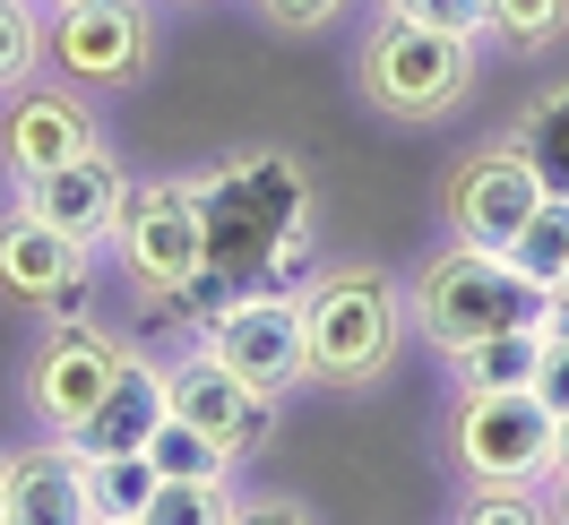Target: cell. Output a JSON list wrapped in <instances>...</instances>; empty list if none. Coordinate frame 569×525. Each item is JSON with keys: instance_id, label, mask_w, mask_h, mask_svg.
Segmentation results:
<instances>
[{"instance_id": "cell-23", "label": "cell", "mask_w": 569, "mask_h": 525, "mask_svg": "<svg viewBox=\"0 0 569 525\" xmlns=\"http://www.w3.org/2000/svg\"><path fill=\"white\" fill-rule=\"evenodd\" d=\"M43 61V18L27 0H0V87H27Z\"/></svg>"}, {"instance_id": "cell-15", "label": "cell", "mask_w": 569, "mask_h": 525, "mask_svg": "<svg viewBox=\"0 0 569 525\" xmlns=\"http://www.w3.org/2000/svg\"><path fill=\"white\" fill-rule=\"evenodd\" d=\"M78 267H87V242L52 233L43 215L18 208L0 224V293H9V302H61L78 284Z\"/></svg>"}, {"instance_id": "cell-1", "label": "cell", "mask_w": 569, "mask_h": 525, "mask_svg": "<svg viewBox=\"0 0 569 525\" xmlns=\"http://www.w3.org/2000/svg\"><path fill=\"white\" fill-rule=\"evenodd\" d=\"M199 199V233H208V276L259 293L268 259H277L302 224H311V173L293 155H233L208 181H190Z\"/></svg>"}, {"instance_id": "cell-25", "label": "cell", "mask_w": 569, "mask_h": 525, "mask_svg": "<svg viewBox=\"0 0 569 525\" xmlns=\"http://www.w3.org/2000/svg\"><path fill=\"white\" fill-rule=\"evenodd\" d=\"M569 27V0H492V36L535 52V43H552Z\"/></svg>"}, {"instance_id": "cell-22", "label": "cell", "mask_w": 569, "mask_h": 525, "mask_svg": "<svg viewBox=\"0 0 569 525\" xmlns=\"http://www.w3.org/2000/svg\"><path fill=\"white\" fill-rule=\"evenodd\" d=\"M139 525H233V491L224 483H156Z\"/></svg>"}, {"instance_id": "cell-32", "label": "cell", "mask_w": 569, "mask_h": 525, "mask_svg": "<svg viewBox=\"0 0 569 525\" xmlns=\"http://www.w3.org/2000/svg\"><path fill=\"white\" fill-rule=\"evenodd\" d=\"M552 525H569V474H552Z\"/></svg>"}, {"instance_id": "cell-26", "label": "cell", "mask_w": 569, "mask_h": 525, "mask_svg": "<svg viewBox=\"0 0 569 525\" xmlns=\"http://www.w3.org/2000/svg\"><path fill=\"white\" fill-rule=\"evenodd\" d=\"M406 27H440V36H483L492 27V0H380Z\"/></svg>"}, {"instance_id": "cell-5", "label": "cell", "mask_w": 569, "mask_h": 525, "mask_svg": "<svg viewBox=\"0 0 569 525\" xmlns=\"http://www.w3.org/2000/svg\"><path fill=\"white\" fill-rule=\"evenodd\" d=\"M552 431H561V414L535 387H466L458 465L475 483H535V474H552Z\"/></svg>"}, {"instance_id": "cell-29", "label": "cell", "mask_w": 569, "mask_h": 525, "mask_svg": "<svg viewBox=\"0 0 569 525\" xmlns=\"http://www.w3.org/2000/svg\"><path fill=\"white\" fill-rule=\"evenodd\" d=\"M233 525H311V517L284 508V499H259V508H233Z\"/></svg>"}, {"instance_id": "cell-3", "label": "cell", "mask_w": 569, "mask_h": 525, "mask_svg": "<svg viewBox=\"0 0 569 525\" xmlns=\"http://www.w3.org/2000/svg\"><path fill=\"white\" fill-rule=\"evenodd\" d=\"M397 284L380 267H328L302 284V353H311V380H380L397 353Z\"/></svg>"}, {"instance_id": "cell-4", "label": "cell", "mask_w": 569, "mask_h": 525, "mask_svg": "<svg viewBox=\"0 0 569 525\" xmlns=\"http://www.w3.org/2000/svg\"><path fill=\"white\" fill-rule=\"evenodd\" d=\"M466 87H475V36L380 18L371 43H362V95L397 121H440V112L466 104Z\"/></svg>"}, {"instance_id": "cell-17", "label": "cell", "mask_w": 569, "mask_h": 525, "mask_svg": "<svg viewBox=\"0 0 569 525\" xmlns=\"http://www.w3.org/2000/svg\"><path fill=\"white\" fill-rule=\"evenodd\" d=\"M543 353H552V336H543V327H509V336H483V345L458 353V380H466V387H535Z\"/></svg>"}, {"instance_id": "cell-2", "label": "cell", "mask_w": 569, "mask_h": 525, "mask_svg": "<svg viewBox=\"0 0 569 525\" xmlns=\"http://www.w3.org/2000/svg\"><path fill=\"white\" fill-rule=\"evenodd\" d=\"M552 293L509 259V250H440L423 267V336L431 345H483V336H509V327H543Z\"/></svg>"}, {"instance_id": "cell-8", "label": "cell", "mask_w": 569, "mask_h": 525, "mask_svg": "<svg viewBox=\"0 0 569 525\" xmlns=\"http://www.w3.org/2000/svg\"><path fill=\"white\" fill-rule=\"evenodd\" d=\"M543 199H552V190L535 173V155L509 139V147H492V155L458 164V181H449V224H458L466 250H509Z\"/></svg>"}, {"instance_id": "cell-24", "label": "cell", "mask_w": 569, "mask_h": 525, "mask_svg": "<svg viewBox=\"0 0 569 525\" xmlns=\"http://www.w3.org/2000/svg\"><path fill=\"white\" fill-rule=\"evenodd\" d=\"M458 525H552V499H535L527 483H475Z\"/></svg>"}, {"instance_id": "cell-9", "label": "cell", "mask_w": 569, "mask_h": 525, "mask_svg": "<svg viewBox=\"0 0 569 525\" xmlns=\"http://www.w3.org/2000/svg\"><path fill=\"white\" fill-rule=\"evenodd\" d=\"M43 52L70 87H121L147 70V9L139 0H61L43 27Z\"/></svg>"}, {"instance_id": "cell-10", "label": "cell", "mask_w": 569, "mask_h": 525, "mask_svg": "<svg viewBox=\"0 0 569 525\" xmlns=\"http://www.w3.org/2000/svg\"><path fill=\"white\" fill-rule=\"evenodd\" d=\"M121 371H130V345H121V336L87 327V319H61V336H52V345H43V362H36V414L70 440L78 422L112 396V380H121Z\"/></svg>"}, {"instance_id": "cell-31", "label": "cell", "mask_w": 569, "mask_h": 525, "mask_svg": "<svg viewBox=\"0 0 569 525\" xmlns=\"http://www.w3.org/2000/svg\"><path fill=\"white\" fill-rule=\"evenodd\" d=\"M552 474H569V414H561V431H552Z\"/></svg>"}, {"instance_id": "cell-12", "label": "cell", "mask_w": 569, "mask_h": 525, "mask_svg": "<svg viewBox=\"0 0 569 525\" xmlns=\"http://www.w3.org/2000/svg\"><path fill=\"white\" fill-rule=\"evenodd\" d=\"M164 396H173V414L190 422V431H208L224 456L259 448V431H268V414H277V396H259L250 380H233L216 353H199V362L164 371Z\"/></svg>"}, {"instance_id": "cell-14", "label": "cell", "mask_w": 569, "mask_h": 525, "mask_svg": "<svg viewBox=\"0 0 569 525\" xmlns=\"http://www.w3.org/2000/svg\"><path fill=\"white\" fill-rule=\"evenodd\" d=\"M87 147H96V121H87V104H78L70 87H27L9 104V121H0V155H9L18 181L52 173V164L87 155Z\"/></svg>"}, {"instance_id": "cell-13", "label": "cell", "mask_w": 569, "mask_h": 525, "mask_svg": "<svg viewBox=\"0 0 569 525\" xmlns=\"http://www.w3.org/2000/svg\"><path fill=\"white\" fill-rule=\"evenodd\" d=\"M0 525H96V508H87V456L70 440L9 456L0 465Z\"/></svg>"}, {"instance_id": "cell-7", "label": "cell", "mask_w": 569, "mask_h": 525, "mask_svg": "<svg viewBox=\"0 0 569 525\" xmlns=\"http://www.w3.org/2000/svg\"><path fill=\"white\" fill-rule=\"evenodd\" d=\"M208 353L250 380L259 396H284L293 380H311V353H302V302L293 293H233L208 319Z\"/></svg>"}, {"instance_id": "cell-30", "label": "cell", "mask_w": 569, "mask_h": 525, "mask_svg": "<svg viewBox=\"0 0 569 525\" xmlns=\"http://www.w3.org/2000/svg\"><path fill=\"white\" fill-rule=\"evenodd\" d=\"M543 327H552V336L569 345V293H552V311H543Z\"/></svg>"}, {"instance_id": "cell-16", "label": "cell", "mask_w": 569, "mask_h": 525, "mask_svg": "<svg viewBox=\"0 0 569 525\" xmlns=\"http://www.w3.org/2000/svg\"><path fill=\"white\" fill-rule=\"evenodd\" d=\"M164 414H173V396H164V371L130 353V371H121V380H112V396L70 431V448H78V456H139V448H147V431H156Z\"/></svg>"}, {"instance_id": "cell-27", "label": "cell", "mask_w": 569, "mask_h": 525, "mask_svg": "<svg viewBox=\"0 0 569 525\" xmlns=\"http://www.w3.org/2000/svg\"><path fill=\"white\" fill-rule=\"evenodd\" d=\"M543 336H552V327H543ZM535 396H543L552 414H569V345H561V336H552V353H543V371H535Z\"/></svg>"}, {"instance_id": "cell-33", "label": "cell", "mask_w": 569, "mask_h": 525, "mask_svg": "<svg viewBox=\"0 0 569 525\" xmlns=\"http://www.w3.org/2000/svg\"><path fill=\"white\" fill-rule=\"evenodd\" d=\"M561 293H569V276H561Z\"/></svg>"}, {"instance_id": "cell-20", "label": "cell", "mask_w": 569, "mask_h": 525, "mask_svg": "<svg viewBox=\"0 0 569 525\" xmlns=\"http://www.w3.org/2000/svg\"><path fill=\"white\" fill-rule=\"evenodd\" d=\"M509 259H518V267H527L543 293H561V276H569V199H561V190H552V199L527 215V233L509 242Z\"/></svg>"}, {"instance_id": "cell-28", "label": "cell", "mask_w": 569, "mask_h": 525, "mask_svg": "<svg viewBox=\"0 0 569 525\" xmlns=\"http://www.w3.org/2000/svg\"><path fill=\"white\" fill-rule=\"evenodd\" d=\"M346 0H259V18H277V27H328Z\"/></svg>"}, {"instance_id": "cell-21", "label": "cell", "mask_w": 569, "mask_h": 525, "mask_svg": "<svg viewBox=\"0 0 569 525\" xmlns=\"http://www.w3.org/2000/svg\"><path fill=\"white\" fill-rule=\"evenodd\" d=\"M518 147L535 155V173H543V190H561L569 199V87H552L543 104L527 112V130H518Z\"/></svg>"}, {"instance_id": "cell-18", "label": "cell", "mask_w": 569, "mask_h": 525, "mask_svg": "<svg viewBox=\"0 0 569 525\" xmlns=\"http://www.w3.org/2000/svg\"><path fill=\"white\" fill-rule=\"evenodd\" d=\"M147 465H156V483H224L233 474V456L216 448L208 431H190L181 414H164L147 431Z\"/></svg>"}, {"instance_id": "cell-19", "label": "cell", "mask_w": 569, "mask_h": 525, "mask_svg": "<svg viewBox=\"0 0 569 525\" xmlns=\"http://www.w3.org/2000/svg\"><path fill=\"white\" fill-rule=\"evenodd\" d=\"M156 499V465L139 456H87V508L96 525H139V508Z\"/></svg>"}, {"instance_id": "cell-6", "label": "cell", "mask_w": 569, "mask_h": 525, "mask_svg": "<svg viewBox=\"0 0 569 525\" xmlns=\"http://www.w3.org/2000/svg\"><path fill=\"white\" fill-rule=\"evenodd\" d=\"M112 242H121V259H130V276H139L147 293H164V302H181L190 284L208 276V233H199L190 181H147V190H130Z\"/></svg>"}, {"instance_id": "cell-11", "label": "cell", "mask_w": 569, "mask_h": 525, "mask_svg": "<svg viewBox=\"0 0 569 525\" xmlns=\"http://www.w3.org/2000/svg\"><path fill=\"white\" fill-rule=\"evenodd\" d=\"M121 208H130V181H121V164L96 155V147L27 181V215H43L52 233H70V242H87V250L121 233Z\"/></svg>"}]
</instances>
